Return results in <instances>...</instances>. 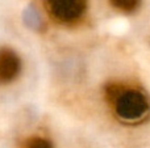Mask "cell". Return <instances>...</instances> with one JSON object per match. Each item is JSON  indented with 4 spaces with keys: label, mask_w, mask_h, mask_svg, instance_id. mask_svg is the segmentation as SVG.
Listing matches in <instances>:
<instances>
[{
    "label": "cell",
    "mask_w": 150,
    "mask_h": 148,
    "mask_svg": "<svg viewBox=\"0 0 150 148\" xmlns=\"http://www.w3.org/2000/svg\"><path fill=\"white\" fill-rule=\"evenodd\" d=\"M149 109L148 100L141 92L134 89L120 92L115 100L117 115L127 121H137L146 114Z\"/></svg>",
    "instance_id": "cell-1"
},
{
    "label": "cell",
    "mask_w": 150,
    "mask_h": 148,
    "mask_svg": "<svg viewBox=\"0 0 150 148\" xmlns=\"http://www.w3.org/2000/svg\"><path fill=\"white\" fill-rule=\"evenodd\" d=\"M87 0H46V7L53 17L62 22H73L83 16Z\"/></svg>",
    "instance_id": "cell-2"
},
{
    "label": "cell",
    "mask_w": 150,
    "mask_h": 148,
    "mask_svg": "<svg viewBox=\"0 0 150 148\" xmlns=\"http://www.w3.org/2000/svg\"><path fill=\"white\" fill-rule=\"evenodd\" d=\"M20 58L13 50L0 49V84H8L20 72Z\"/></svg>",
    "instance_id": "cell-3"
},
{
    "label": "cell",
    "mask_w": 150,
    "mask_h": 148,
    "mask_svg": "<svg viewBox=\"0 0 150 148\" xmlns=\"http://www.w3.org/2000/svg\"><path fill=\"white\" fill-rule=\"evenodd\" d=\"M111 4L121 12H132L140 4V0H111Z\"/></svg>",
    "instance_id": "cell-4"
},
{
    "label": "cell",
    "mask_w": 150,
    "mask_h": 148,
    "mask_svg": "<svg viewBox=\"0 0 150 148\" xmlns=\"http://www.w3.org/2000/svg\"><path fill=\"white\" fill-rule=\"evenodd\" d=\"M24 148H52L50 142H47L44 138H30L29 140H26V143L24 144Z\"/></svg>",
    "instance_id": "cell-5"
}]
</instances>
